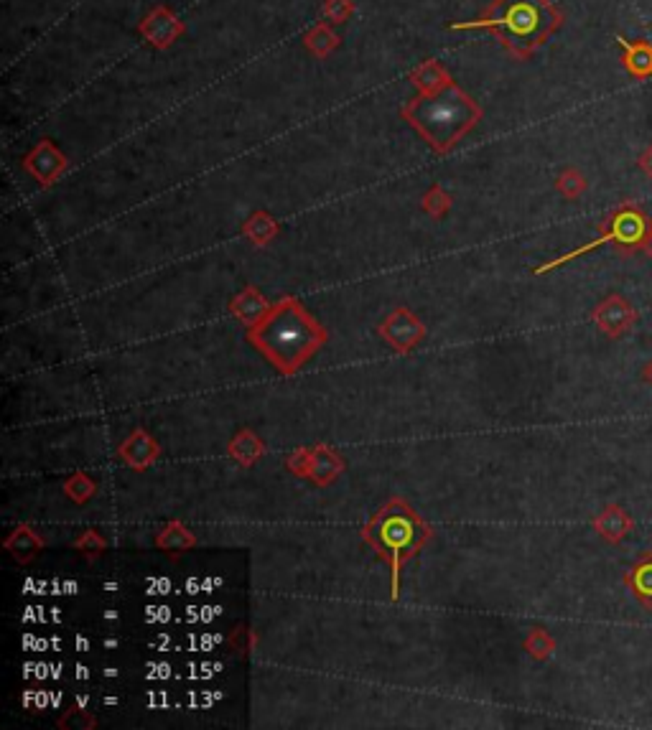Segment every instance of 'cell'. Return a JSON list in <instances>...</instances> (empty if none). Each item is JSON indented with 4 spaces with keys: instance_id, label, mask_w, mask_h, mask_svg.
Returning a JSON list of instances; mask_svg holds the SVG:
<instances>
[{
    "instance_id": "cell-9",
    "label": "cell",
    "mask_w": 652,
    "mask_h": 730,
    "mask_svg": "<svg viewBox=\"0 0 652 730\" xmlns=\"http://www.w3.org/2000/svg\"><path fill=\"white\" fill-rule=\"evenodd\" d=\"M619 49L624 51V69L635 79H650L652 77V44L647 41H627L617 36Z\"/></svg>"
},
{
    "instance_id": "cell-10",
    "label": "cell",
    "mask_w": 652,
    "mask_h": 730,
    "mask_svg": "<svg viewBox=\"0 0 652 730\" xmlns=\"http://www.w3.org/2000/svg\"><path fill=\"white\" fill-rule=\"evenodd\" d=\"M558 191L563 196H568V199H576V196H581L586 191V179L579 171L568 168V171L561 173V179H558Z\"/></svg>"
},
{
    "instance_id": "cell-13",
    "label": "cell",
    "mask_w": 652,
    "mask_h": 730,
    "mask_svg": "<svg viewBox=\"0 0 652 730\" xmlns=\"http://www.w3.org/2000/svg\"><path fill=\"white\" fill-rule=\"evenodd\" d=\"M642 250H645V255L652 260V224H650V229H647V237H645V242H642Z\"/></svg>"
},
{
    "instance_id": "cell-3",
    "label": "cell",
    "mask_w": 652,
    "mask_h": 730,
    "mask_svg": "<svg viewBox=\"0 0 652 730\" xmlns=\"http://www.w3.org/2000/svg\"><path fill=\"white\" fill-rule=\"evenodd\" d=\"M405 115L413 120L418 130L431 140L439 151L454 145L456 138L467 133L479 118V110L456 84H444L441 90L418 97Z\"/></svg>"
},
{
    "instance_id": "cell-6",
    "label": "cell",
    "mask_w": 652,
    "mask_h": 730,
    "mask_svg": "<svg viewBox=\"0 0 652 730\" xmlns=\"http://www.w3.org/2000/svg\"><path fill=\"white\" fill-rule=\"evenodd\" d=\"M637 321H640L637 308L624 296H617V293L604 298V301L594 308L596 329L602 331L604 336H609V339H622V336H627L632 329H635Z\"/></svg>"
},
{
    "instance_id": "cell-8",
    "label": "cell",
    "mask_w": 652,
    "mask_h": 730,
    "mask_svg": "<svg viewBox=\"0 0 652 730\" xmlns=\"http://www.w3.org/2000/svg\"><path fill=\"white\" fill-rule=\"evenodd\" d=\"M624 583L640 606L652 611V552H642L637 563L624 573Z\"/></svg>"
},
{
    "instance_id": "cell-14",
    "label": "cell",
    "mask_w": 652,
    "mask_h": 730,
    "mask_svg": "<svg viewBox=\"0 0 652 730\" xmlns=\"http://www.w3.org/2000/svg\"><path fill=\"white\" fill-rule=\"evenodd\" d=\"M642 379H645L647 385H652V359L642 367Z\"/></svg>"
},
{
    "instance_id": "cell-7",
    "label": "cell",
    "mask_w": 652,
    "mask_h": 730,
    "mask_svg": "<svg viewBox=\"0 0 652 730\" xmlns=\"http://www.w3.org/2000/svg\"><path fill=\"white\" fill-rule=\"evenodd\" d=\"M594 530L602 540L612 542V545H619L635 530V519L630 517V512L619 504H609V507L602 509V514L594 519Z\"/></svg>"
},
{
    "instance_id": "cell-5",
    "label": "cell",
    "mask_w": 652,
    "mask_h": 730,
    "mask_svg": "<svg viewBox=\"0 0 652 730\" xmlns=\"http://www.w3.org/2000/svg\"><path fill=\"white\" fill-rule=\"evenodd\" d=\"M367 537L390 560V568H393V596H398L400 560L413 555L421 547L423 537H426L423 524L418 522L411 509L385 507V512L377 517L372 530L367 532Z\"/></svg>"
},
{
    "instance_id": "cell-11",
    "label": "cell",
    "mask_w": 652,
    "mask_h": 730,
    "mask_svg": "<svg viewBox=\"0 0 652 730\" xmlns=\"http://www.w3.org/2000/svg\"><path fill=\"white\" fill-rule=\"evenodd\" d=\"M530 652H533L535 657H548V654L553 652V641L548 639L546 634H535L533 639H530Z\"/></svg>"
},
{
    "instance_id": "cell-4",
    "label": "cell",
    "mask_w": 652,
    "mask_h": 730,
    "mask_svg": "<svg viewBox=\"0 0 652 730\" xmlns=\"http://www.w3.org/2000/svg\"><path fill=\"white\" fill-rule=\"evenodd\" d=\"M650 224H652V219H647V214L640 212L635 204H622V207L614 209V212L609 214L607 219H604V224H599V227L604 229L599 240L589 242V245L576 247V250L566 252V255L556 257V260L546 262V265H540L535 273L540 275V273H548V270L561 268V265H566V262H571V260H576V257L586 255V252L596 250V247L609 245V242H614V245H617L619 255H624V257L635 255L637 250H642V242H645Z\"/></svg>"
},
{
    "instance_id": "cell-2",
    "label": "cell",
    "mask_w": 652,
    "mask_h": 730,
    "mask_svg": "<svg viewBox=\"0 0 652 730\" xmlns=\"http://www.w3.org/2000/svg\"><path fill=\"white\" fill-rule=\"evenodd\" d=\"M250 336L260 352L283 372H293L301 367L324 341V331L293 301L273 308L270 316Z\"/></svg>"
},
{
    "instance_id": "cell-12",
    "label": "cell",
    "mask_w": 652,
    "mask_h": 730,
    "mask_svg": "<svg viewBox=\"0 0 652 730\" xmlns=\"http://www.w3.org/2000/svg\"><path fill=\"white\" fill-rule=\"evenodd\" d=\"M637 166H640V171L652 181V143L640 153V158H637Z\"/></svg>"
},
{
    "instance_id": "cell-1",
    "label": "cell",
    "mask_w": 652,
    "mask_h": 730,
    "mask_svg": "<svg viewBox=\"0 0 652 730\" xmlns=\"http://www.w3.org/2000/svg\"><path fill=\"white\" fill-rule=\"evenodd\" d=\"M558 23L561 13L548 0H497L484 18L454 23L451 28H492L507 49L528 56L556 31Z\"/></svg>"
}]
</instances>
